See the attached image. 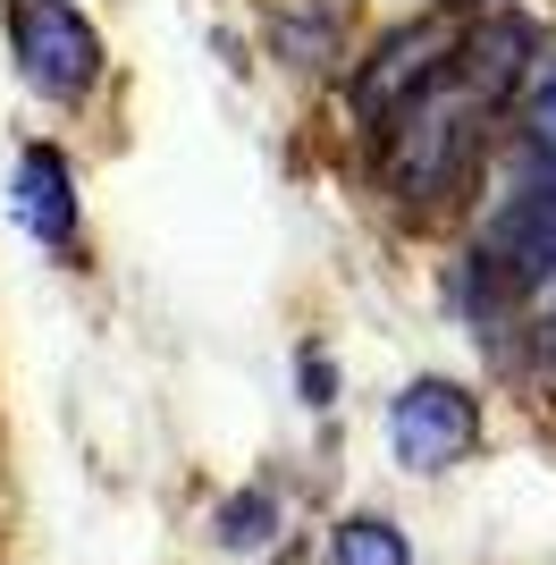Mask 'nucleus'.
Returning <instances> with one entry per match:
<instances>
[{"mask_svg":"<svg viewBox=\"0 0 556 565\" xmlns=\"http://www.w3.org/2000/svg\"><path fill=\"white\" fill-rule=\"evenodd\" d=\"M0 25H9V60L43 102H85L101 85V34L76 0H0Z\"/></svg>","mask_w":556,"mask_h":565,"instance_id":"nucleus-2","label":"nucleus"},{"mask_svg":"<svg viewBox=\"0 0 556 565\" xmlns=\"http://www.w3.org/2000/svg\"><path fill=\"white\" fill-rule=\"evenodd\" d=\"M388 439H396V465L447 472V465H463V456L481 448V397L430 372L388 405Z\"/></svg>","mask_w":556,"mask_h":565,"instance_id":"nucleus-3","label":"nucleus"},{"mask_svg":"<svg viewBox=\"0 0 556 565\" xmlns=\"http://www.w3.org/2000/svg\"><path fill=\"white\" fill-rule=\"evenodd\" d=\"M539 372L556 380V305H548V321H539Z\"/></svg>","mask_w":556,"mask_h":565,"instance_id":"nucleus-9","label":"nucleus"},{"mask_svg":"<svg viewBox=\"0 0 556 565\" xmlns=\"http://www.w3.org/2000/svg\"><path fill=\"white\" fill-rule=\"evenodd\" d=\"M514 127H523V169H556V68L523 76V110H514Z\"/></svg>","mask_w":556,"mask_h":565,"instance_id":"nucleus-6","label":"nucleus"},{"mask_svg":"<svg viewBox=\"0 0 556 565\" xmlns=\"http://www.w3.org/2000/svg\"><path fill=\"white\" fill-rule=\"evenodd\" d=\"M9 212H18V228L34 236V245H51V254H68V245H76V169H68L60 143H25V152H18Z\"/></svg>","mask_w":556,"mask_h":565,"instance_id":"nucleus-5","label":"nucleus"},{"mask_svg":"<svg viewBox=\"0 0 556 565\" xmlns=\"http://www.w3.org/2000/svg\"><path fill=\"white\" fill-rule=\"evenodd\" d=\"M329 565H405V532L379 515H354L329 532Z\"/></svg>","mask_w":556,"mask_h":565,"instance_id":"nucleus-7","label":"nucleus"},{"mask_svg":"<svg viewBox=\"0 0 556 565\" xmlns=\"http://www.w3.org/2000/svg\"><path fill=\"white\" fill-rule=\"evenodd\" d=\"M447 51H456V25H447V18H421V25H405V34H388V43L354 68V118H371V127H379V118L414 94L421 76H439Z\"/></svg>","mask_w":556,"mask_h":565,"instance_id":"nucleus-4","label":"nucleus"},{"mask_svg":"<svg viewBox=\"0 0 556 565\" xmlns=\"http://www.w3.org/2000/svg\"><path fill=\"white\" fill-rule=\"evenodd\" d=\"M489 118H498V110L439 60V76H421L414 94L379 118V178H388V194H396V203H414V212L447 203V194L472 178V161H481Z\"/></svg>","mask_w":556,"mask_h":565,"instance_id":"nucleus-1","label":"nucleus"},{"mask_svg":"<svg viewBox=\"0 0 556 565\" xmlns=\"http://www.w3.org/2000/svg\"><path fill=\"white\" fill-rule=\"evenodd\" d=\"M270 532H278V498H270V490H236L228 507H220V541L245 548V557H254V548H270Z\"/></svg>","mask_w":556,"mask_h":565,"instance_id":"nucleus-8","label":"nucleus"}]
</instances>
